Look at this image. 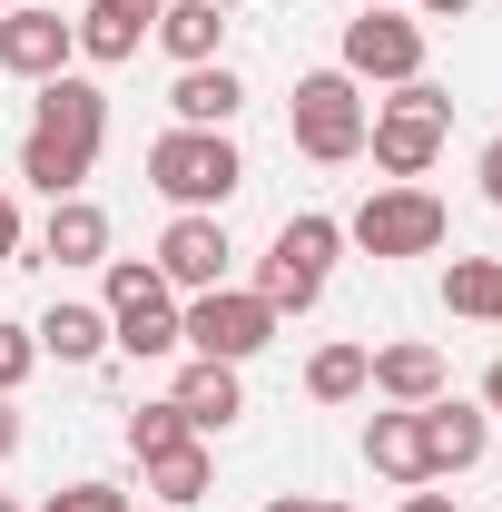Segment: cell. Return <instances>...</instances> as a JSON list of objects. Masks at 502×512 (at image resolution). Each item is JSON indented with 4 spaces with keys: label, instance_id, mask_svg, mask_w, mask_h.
I'll use <instances>...</instances> for the list:
<instances>
[{
    "label": "cell",
    "instance_id": "obj_1",
    "mask_svg": "<svg viewBox=\"0 0 502 512\" xmlns=\"http://www.w3.org/2000/svg\"><path fill=\"white\" fill-rule=\"evenodd\" d=\"M99 148H109V89L99 79H40V99H30V128H20V178L40 197H79L89 188V168H99Z\"/></svg>",
    "mask_w": 502,
    "mask_h": 512
},
{
    "label": "cell",
    "instance_id": "obj_10",
    "mask_svg": "<svg viewBox=\"0 0 502 512\" xmlns=\"http://www.w3.org/2000/svg\"><path fill=\"white\" fill-rule=\"evenodd\" d=\"M345 79H424V30L404 20V10H365V20H345Z\"/></svg>",
    "mask_w": 502,
    "mask_h": 512
},
{
    "label": "cell",
    "instance_id": "obj_11",
    "mask_svg": "<svg viewBox=\"0 0 502 512\" xmlns=\"http://www.w3.org/2000/svg\"><path fill=\"white\" fill-rule=\"evenodd\" d=\"M227 256H237V247H227V227H217V217H197V207H178L148 266H158L168 286H188V296H207V286H227Z\"/></svg>",
    "mask_w": 502,
    "mask_h": 512
},
{
    "label": "cell",
    "instance_id": "obj_31",
    "mask_svg": "<svg viewBox=\"0 0 502 512\" xmlns=\"http://www.w3.org/2000/svg\"><path fill=\"white\" fill-rule=\"evenodd\" d=\"M109 10H128V20H148V30H158V10H168V0H109Z\"/></svg>",
    "mask_w": 502,
    "mask_h": 512
},
{
    "label": "cell",
    "instance_id": "obj_18",
    "mask_svg": "<svg viewBox=\"0 0 502 512\" xmlns=\"http://www.w3.org/2000/svg\"><path fill=\"white\" fill-rule=\"evenodd\" d=\"M40 256H60V266H109V217H99L89 197H50Z\"/></svg>",
    "mask_w": 502,
    "mask_h": 512
},
{
    "label": "cell",
    "instance_id": "obj_14",
    "mask_svg": "<svg viewBox=\"0 0 502 512\" xmlns=\"http://www.w3.org/2000/svg\"><path fill=\"white\" fill-rule=\"evenodd\" d=\"M365 463H375L384 483H434V463H424V424H414V404H394V414H375L365 424Z\"/></svg>",
    "mask_w": 502,
    "mask_h": 512
},
{
    "label": "cell",
    "instance_id": "obj_27",
    "mask_svg": "<svg viewBox=\"0 0 502 512\" xmlns=\"http://www.w3.org/2000/svg\"><path fill=\"white\" fill-rule=\"evenodd\" d=\"M0 266H20V197L0 188Z\"/></svg>",
    "mask_w": 502,
    "mask_h": 512
},
{
    "label": "cell",
    "instance_id": "obj_13",
    "mask_svg": "<svg viewBox=\"0 0 502 512\" xmlns=\"http://www.w3.org/2000/svg\"><path fill=\"white\" fill-rule=\"evenodd\" d=\"M178 414H188V434H227L237 414H247V384H237V365H207L197 355L188 375H178V394H168Z\"/></svg>",
    "mask_w": 502,
    "mask_h": 512
},
{
    "label": "cell",
    "instance_id": "obj_28",
    "mask_svg": "<svg viewBox=\"0 0 502 512\" xmlns=\"http://www.w3.org/2000/svg\"><path fill=\"white\" fill-rule=\"evenodd\" d=\"M473 178H483V197H493V207H502V138H493V148H483V168H473Z\"/></svg>",
    "mask_w": 502,
    "mask_h": 512
},
{
    "label": "cell",
    "instance_id": "obj_22",
    "mask_svg": "<svg viewBox=\"0 0 502 512\" xmlns=\"http://www.w3.org/2000/svg\"><path fill=\"white\" fill-rule=\"evenodd\" d=\"M207 483H217L207 444H178V453H158V463H148V493H158V512H188V503H207Z\"/></svg>",
    "mask_w": 502,
    "mask_h": 512
},
{
    "label": "cell",
    "instance_id": "obj_7",
    "mask_svg": "<svg viewBox=\"0 0 502 512\" xmlns=\"http://www.w3.org/2000/svg\"><path fill=\"white\" fill-rule=\"evenodd\" d=\"M276 325H286V316H276L256 286H207L188 316H178V345H197L207 365H247V355L276 345Z\"/></svg>",
    "mask_w": 502,
    "mask_h": 512
},
{
    "label": "cell",
    "instance_id": "obj_38",
    "mask_svg": "<svg viewBox=\"0 0 502 512\" xmlns=\"http://www.w3.org/2000/svg\"><path fill=\"white\" fill-rule=\"evenodd\" d=\"M325 512H335V503H325Z\"/></svg>",
    "mask_w": 502,
    "mask_h": 512
},
{
    "label": "cell",
    "instance_id": "obj_36",
    "mask_svg": "<svg viewBox=\"0 0 502 512\" xmlns=\"http://www.w3.org/2000/svg\"><path fill=\"white\" fill-rule=\"evenodd\" d=\"M0 512H20V503H10V493H0Z\"/></svg>",
    "mask_w": 502,
    "mask_h": 512
},
{
    "label": "cell",
    "instance_id": "obj_16",
    "mask_svg": "<svg viewBox=\"0 0 502 512\" xmlns=\"http://www.w3.org/2000/svg\"><path fill=\"white\" fill-rule=\"evenodd\" d=\"M384 404H434L443 394V345H375V365H365Z\"/></svg>",
    "mask_w": 502,
    "mask_h": 512
},
{
    "label": "cell",
    "instance_id": "obj_23",
    "mask_svg": "<svg viewBox=\"0 0 502 512\" xmlns=\"http://www.w3.org/2000/svg\"><path fill=\"white\" fill-rule=\"evenodd\" d=\"M365 365H375V345H315L306 394L315 404H355V394H365Z\"/></svg>",
    "mask_w": 502,
    "mask_h": 512
},
{
    "label": "cell",
    "instance_id": "obj_35",
    "mask_svg": "<svg viewBox=\"0 0 502 512\" xmlns=\"http://www.w3.org/2000/svg\"><path fill=\"white\" fill-rule=\"evenodd\" d=\"M365 10H394V0H365Z\"/></svg>",
    "mask_w": 502,
    "mask_h": 512
},
{
    "label": "cell",
    "instance_id": "obj_30",
    "mask_svg": "<svg viewBox=\"0 0 502 512\" xmlns=\"http://www.w3.org/2000/svg\"><path fill=\"white\" fill-rule=\"evenodd\" d=\"M10 444H20V414H10V394H0V463H10Z\"/></svg>",
    "mask_w": 502,
    "mask_h": 512
},
{
    "label": "cell",
    "instance_id": "obj_5",
    "mask_svg": "<svg viewBox=\"0 0 502 512\" xmlns=\"http://www.w3.org/2000/svg\"><path fill=\"white\" fill-rule=\"evenodd\" d=\"M365 99H355V79L345 69H306L296 79V109H286V128H296V148H306L315 168H345V158H365Z\"/></svg>",
    "mask_w": 502,
    "mask_h": 512
},
{
    "label": "cell",
    "instance_id": "obj_20",
    "mask_svg": "<svg viewBox=\"0 0 502 512\" xmlns=\"http://www.w3.org/2000/svg\"><path fill=\"white\" fill-rule=\"evenodd\" d=\"M69 30H79V60H89V69L138 60V40H148V20H128V10H109V0H89V10H79Z\"/></svg>",
    "mask_w": 502,
    "mask_h": 512
},
{
    "label": "cell",
    "instance_id": "obj_6",
    "mask_svg": "<svg viewBox=\"0 0 502 512\" xmlns=\"http://www.w3.org/2000/svg\"><path fill=\"white\" fill-rule=\"evenodd\" d=\"M109 345L119 355H178V286L148 256H109Z\"/></svg>",
    "mask_w": 502,
    "mask_h": 512
},
{
    "label": "cell",
    "instance_id": "obj_19",
    "mask_svg": "<svg viewBox=\"0 0 502 512\" xmlns=\"http://www.w3.org/2000/svg\"><path fill=\"white\" fill-rule=\"evenodd\" d=\"M30 335H40V355H60V365H99V355H109V306H50Z\"/></svg>",
    "mask_w": 502,
    "mask_h": 512
},
{
    "label": "cell",
    "instance_id": "obj_26",
    "mask_svg": "<svg viewBox=\"0 0 502 512\" xmlns=\"http://www.w3.org/2000/svg\"><path fill=\"white\" fill-rule=\"evenodd\" d=\"M40 512H138V503H128L119 483H69V493H50Z\"/></svg>",
    "mask_w": 502,
    "mask_h": 512
},
{
    "label": "cell",
    "instance_id": "obj_21",
    "mask_svg": "<svg viewBox=\"0 0 502 512\" xmlns=\"http://www.w3.org/2000/svg\"><path fill=\"white\" fill-rule=\"evenodd\" d=\"M443 306L473 325H502V256H453L443 266Z\"/></svg>",
    "mask_w": 502,
    "mask_h": 512
},
{
    "label": "cell",
    "instance_id": "obj_12",
    "mask_svg": "<svg viewBox=\"0 0 502 512\" xmlns=\"http://www.w3.org/2000/svg\"><path fill=\"white\" fill-rule=\"evenodd\" d=\"M414 424H424V463H434V473H473V463H483V444H493L483 404H463V394L414 404Z\"/></svg>",
    "mask_w": 502,
    "mask_h": 512
},
{
    "label": "cell",
    "instance_id": "obj_33",
    "mask_svg": "<svg viewBox=\"0 0 502 512\" xmlns=\"http://www.w3.org/2000/svg\"><path fill=\"white\" fill-rule=\"evenodd\" d=\"M424 10H434V20H463V10H473V0H424Z\"/></svg>",
    "mask_w": 502,
    "mask_h": 512
},
{
    "label": "cell",
    "instance_id": "obj_25",
    "mask_svg": "<svg viewBox=\"0 0 502 512\" xmlns=\"http://www.w3.org/2000/svg\"><path fill=\"white\" fill-rule=\"evenodd\" d=\"M30 365H40V335H30V325H0V394H20Z\"/></svg>",
    "mask_w": 502,
    "mask_h": 512
},
{
    "label": "cell",
    "instance_id": "obj_34",
    "mask_svg": "<svg viewBox=\"0 0 502 512\" xmlns=\"http://www.w3.org/2000/svg\"><path fill=\"white\" fill-rule=\"evenodd\" d=\"M483 404H493V414H502V365H493V375H483Z\"/></svg>",
    "mask_w": 502,
    "mask_h": 512
},
{
    "label": "cell",
    "instance_id": "obj_37",
    "mask_svg": "<svg viewBox=\"0 0 502 512\" xmlns=\"http://www.w3.org/2000/svg\"><path fill=\"white\" fill-rule=\"evenodd\" d=\"M217 10H237V0H217Z\"/></svg>",
    "mask_w": 502,
    "mask_h": 512
},
{
    "label": "cell",
    "instance_id": "obj_29",
    "mask_svg": "<svg viewBox=\"0 0 502 512\" xmlns=\"http://www.w3.org/2000/svg\"><path fill=\"white\" fill-rule=\"evenodd\" d=\"M404 512H463V503H453V493H424V483H414V493H404Z\"/></svg>",
    "mask_w": 502,
    "mask_h": 512
},
{
    "label": "cell",
    "instance_id": "obj_8",
    "mask_svg": "<svg viewBox=\"0 0 502 512\" xmlns=\"http://www.w3.org/2000/svg\"><path fill=\"white\" fill-rule=\"evenodd\" d=\"M443 227H453V217H443V197H434V188H394V178L345 217V237H355L365 256H434Z\"/></svg>",
    "mask_w": 502,
    "mask_h": 512
},
{
    "label": "cell",
    "instance_id": "obj_32",
    "mask_svg": "<svg viewBox=\"0 0 502 512\" xmlns=\"http://www.w3.org/2000/svg\"><path fill=\"white\" fill-rule=\"evenodd\" d=\"M266 512H325V503H315V493H276Z\"/></svg>",
    "mask_w": 502,
    "mask_h": 512
},
{
    "label": "cell",
    "instance_id": "obj_24",
    "mask_svg": "<svg viewBox=\"0 0 502 512\" xmlns=\"http://www.w3.org/2000/svg\"><path fill=\"white\" fill-rule=\"evenodd\" d=\"M128 444H138V463H158V453L197 444V434H188V414H178V404H138V414H128Z\"/></svg>",
    "mask_w": 502,
    "mask_h": 512
},
{
    "label": "cell",
    "instance_id": "obj_2",
    "mask_svg": "<svg viewBox=\"0 0 502 512\" xmlns=\"http://www.w3.org/2000/svg\"><path fill=\"white\" fill-rule=\"evenodd\" d=\"M148 188L197 207V217H217L227 197L247 188V158H237V138L227 128H168L158 148H148Z\"/></svg>",
    "mask_w": 502,
    "mask_h": 512
},
{
    "label": "cell",
    "instance_id": "obj_3",
    "mask_svg": "<svg viewBox=\"0 0 502 512\" xmlns=\"http://www.w3.org/2000/svg\"><path fill=\"white\" fill-rule=\"evenodd\" d=\"M443 128H453V99H443L434 79H404V99H384L375 119H365V148H375V168L394 188H414L443 158Z\"/></svg>",
    "mask_w": 502,
    "mask_h": 512
},
{
    "label": "cell",
    "instance_id": "obj_17",
    "mask_svg": "<svg viewBox=\"0 0 502 512\" xmlns=\"http://www.w3.org/2000/svg\"><path fill=\"white\" fill-rule=\"evenodd\" d=\"M148 40H158L178 69H207V60H217V40H227V10H217V0H168Z\"/></svg>",
    "mask_w": 502,
    "mask_h": 512
},
{
    "label": "cell",
    "instance_id": "obj_4",
    "mask_svg": "<svg viewBox=\"0 0 502 512\" xmlns=\"http://www.w3.org/2000/svg\"><path fill=\"white\" fill-rule=\"evenodd\" d=\"M335 247H345V227H335L325 207H296V217L276 227L266 266H256V296H266L276 316H306L315 296H325V266H335Z\"/></svg>",
    "mask_w": 502,
    "mask_h": 512
},
{
    "label": "cell",
    "instance_id": "obj_9",
    "mask_svg": "<svg viewBox=\"0 0 502 512\" xmlns=\"http://www.w3.org/2000/svg\"><path fill=\"white\" fill-rule=\"evenodd\" d=\"M79 60V30H69L60 10H40V0H10V20H0V69L10 79H60V69Z\"/></svg>",
    "mask_w": 502,
    "mask_h": 512
},
{
    "label": "cell",
    "instance_id": "obj_15",
    "mask_svg": "<svg viewBox=\"0 0 502 512\" xmlns=\"http://www.w3.org/2000/svg\"><path fill=\"white\" fill-rule=\"evenodd\" d=\"M168 109H178V128H227L237 109H247V79H237L227 60H207V69H178Z\"/></svg>",
    "mask_w": 502,
    "mask_h": 512
}]
</instances>
